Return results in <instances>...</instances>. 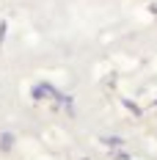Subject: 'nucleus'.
Wrapping results in <instances>:
<instances>
[]
</instances>
